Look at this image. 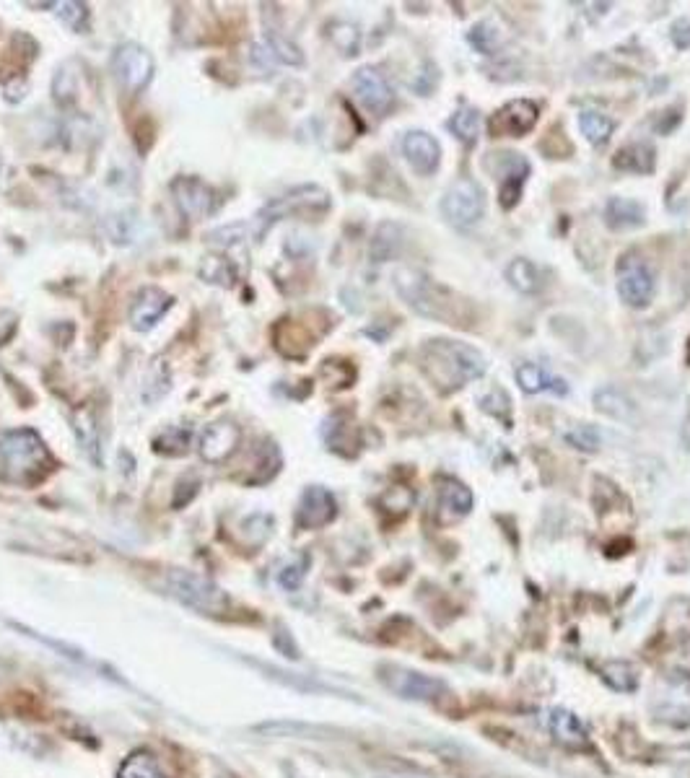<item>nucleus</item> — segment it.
Returning a JSON list of instances; mask_svg holds the SVG:
<instances>
[{
	"mask_svg": "<svg viewBox=\"0 0 690 778\" xmlns=\"http://www.w3.org/2000/svg\"><path fill=\"white\" fill-rule=\"evenodd\" d=\"M548 729L553 740L566 750H584L589 742V734L579 716H574L566 708H553L548 714Z\"/></svg>",
	"mask_w": 690,
	"mask_h": 778,
	"instance_id": "obj_19",
	"label": "nucleus"
},
{
	"mask_svg": "<svg viewBox=\"0 0 690 778\" xmlns=\"http://www.w3.org/2000/svg\"><path fill=\"white\" fill-rule=\"evenodd\" d=\"M413 501H416V496H413V491L405 488V485H395V488H390V491L382 496L384 511H392V514H405V511L413 506Z\"/></svg>",
	"mask_w": 690,
	"mask_h": 778,
	"instance_id": "obj_36",
	"label": "nucleus"
},
{
	"mask_svg": "<svg viewBox=\"0 0 690 778\" xmlns=\"http://www.w3.org/2000/svg\"><path fill=\"white\" fill-rule=\"evenodd\" d=\"M120 778H164V773L159 771V763L151 753L146 750H138V753L130 755L120 768Z\"/></svg>",
	"mask_w": 690,
	"mask_h": 778,
	"instance_id": "obj_28",
	"label": "nucleus"
},
{
	"mask_svg": "<svg viewBox=\"0 0 690 778\" xmlns=\"http://www.w3.org/2000/svg\"><path fill=\"white\" fill-rule=\"evenodd\" d=\"M330 431H335V436H327V444L335 449V452H343V447H356L353 441V428L348 423H338V426H330Z\"/></svg>",
	"mask_w": 690,
	"mask_h": 778,
	"instance_id": "obj_40",
	"label": "nucleus"
},
{
	"mask_svg": "<svg viewBox=\"0 0 690 778\" xmlns=\"http://www.w3.org/2000/svg\"><path fill=\"white\" fill-rule=\"evenodd\" d=\"M436 504H439V522L454 524L470 514V509H473V493H470V488H467L465 483H460V480L441 478Z\"/></svg>",
	"mask_w": 690,
	"mask_h": 778,
	"instance_id": "obj_17",
	"label": "nucleus"
},
{
	"mask_svg": "<svg viewBox=\"0 0 690 778\" xmlns=\"http://www.w3.org/2000/svg\"><path fill=\"white\" fill-rule=\"evenodd\" d=\"M200 275H203L208 283H216V286H231V283L237 281V273H234V265L224 257H208L203 262V268H200Z\"/></svg>",
	"mask_w": 690,
	"mask_h": 778,
	"instance_id": "obj_32",
	"label": "nucleus"
},
{
	"mask_svg": "<svg viewBox=\"0 0 690 778\" xmlns=\"http://www.w3.org/2000/svg\"><path fill=\"white\" fill-rule=\"evenodd\" d=\"M167 587L172 597L185 602L192 610L208 615H221L229 610V597L221 587H216L211 579H205L192 571H169Z\"/></svg>",
	"mask_w": 690,
	"mask_h": 778,
	"instance_id": "obj_5",
	"label": "nucleus"
},
{
	"mask_svg": "<svg viewBox=\"0 0 690 778\" xmlns=\"http://www.w3.org/2000/svg\"><path fill=\"white\" fill-rule=\"evenodd\" d=\"M579 128H582L584 138H587L592 146H600V143H605L607 138H610V133H613V120L602 115V112H597V109H587V112H582V117H579Z\"/></svg>",
	"mask_w": 690,
	"mask_h": 778,
	"instance_id": "obj_26",
	"label": "nucleus"
},
{
	"mask_svg": "<svg viewBox=\"0 0 690 778\" xmlns=\"http://www.w3.org/2000/svg\"><path fill=\"white\" fill-rule=\"evenodd\" d=\"M537 104L530 99H514L504 104L499 112H493L488 120V133L491 138H522L537 125Z\"/></svg>",
	"mask_w": 690,
	"mask_h": 778,
	"instance_id": "obj_11",
	"label": "nucleus"
},
{
	"mask_svg": "<svg viewBox=\"0 0 690 778\" xmlns=\"http://www.w3.org/2000/svg\"><path fill=\"white\" fill-rule=\"evenodd\" d=\"M239 441H242V431L231 421H218L213 426L205 428L203 439H200V457L211 465H221L237 452Z\"/></svg>",
	"mask_w": 690,
	"mask_h": 778,
	"instance_id": "obj_14",
	"label": "nucleus"
},
{
	"mask_svg": "<svg viewBox=\"0 0 690 778\" xmlns=\"http://www.w3.org/2000/svg\"><path fill=\"white\" fill-rule=\"evenodd\" d=\"M618 294L628 307L644 309L654 296V273L639 255H626L618 265Z\"/></svg>",
	"mask_w": 690,
	"mask_h": 778,
	"instance_id": "obj_9",
	"label": "nucleus"
},
{
	"mask_svg": "<svg viewBox=\"0 0 690 778\" xmlns=\"http://www.w3.org/2000/svg\"><path fill=\"white\" fill-rule=\"evenodd\" d=\"M605 221L615 231L639 229L644 226V208L636 200L610 198L605 205Z\"/></svg>",
	"mask_w": 690,
	"mask_h": 778,
	"instance_id": "obj_20",
	"label": "nucleus"
},
{
	"mask_svg": "<svg viewBox=\"0 0 690 778\" xmlns=\"http://www.w3.org/2000/svg\"><path fill=\"white\" fill-rule=\"evenodd\" d=\"M563 441L574 449H582V452H597L600 449V434L597 428L582 426V423H571V426L563 428Z\"/></svg>",
	"mask_w": 690,
	"mask_h": 778,
	"instance_id": "obj_30",
	"label": "nucleus"
},
{
	"mask_svg": "<svg viewBox=\"0 0 690 778\" xmlns=\"http://www.w3.org/2000/svg\"><path fill=\"white\" fill-rule=\"evenodd\" d=\"M403 244V231L397 229L395 224H382L377 229V236L371 242V257L379 262L390 260L397 255V249Z\"/></svg>",
	"mask_w": 690,
	"mask_h": 778,
	"instance_id": "obj_27",
	"label": "nucleus"
},
{
	"mask_svg": "<svg viewBox=\"0 0 690 778\" xmlns=\"http://www.w3.org/2000/svg\"><path fill=\"white\" fill-rule=\"evenodd\" d=\"M449 130H452L460 141L475 143V138H478L480 133V115L473 107H462L460 112L449 120Z\"/></svg>",
	"mask_w": 690,
	"mask_h": 778,
	"instance_id": "obj_31",
	"label": "nucleus"
},
{
	"mask_svg": "<svg viewBox=\"0 0 690 778\" xmlns=\"http://www.w3.org/2000/svg\"><path fill=\"white\" fill-rule=\"evenodd\" d=\"M517 382H519V387H522L524 392H527V395H535V392H540V389H548V387H553V384H556V382L550 384V377H548V374H545V369H543V366H537V364L519 366V369H517Z\"/></svg>",
	"mask_w": 690,
	"mask_h": 778,
	"instance_id": "obj_34",
	"label": "nucleus"
},
{
	"mask_svg": "<svg viewBox=\"0 0 690 778\" xmlns=\"http://www.w3.org/2000/svg\"><path fill=\"white\" fill-rule=\"evenodd\" d=\"M115 76L120 86L130 94H138L151 83L154 78V58L146 47L135 45V42H125L117 47L115 52Z\"/></svg>",
	"mask_w": 690,
	"mask_h": 778,
	"instance_id": "obj_8",
	"label": "nucleus"
},
{
	"mask_svg": "<svg viewBox=\"0 0 690 778\" xmlns=\"http://www.w3.org/2000/svg\"><path fill=\"white\" fill-rule=\"evenodd\" d=\"M382 683L408 701H439L447 693V685L436 677L418 675L403 667H382Z\"/></svg>",
	"mask_w": 690,
	"mask_h": 778,
	"instance_id": "obj_10",
	"label": "nucleus"
},
{
	"mask_svg": "<svg viewBox=\"0 0 690 778\" xmlns=\"http://www.w3.org/2000/svg\"><path fill=\"white\" fill-rule=\"evenodd\" d=\"M307 568H309V555H296L294 561L286 563V566L281 568V574H278V584H281L283 589H288V592H296V589L301 587V581H304V576H307Z\"/></svg>",
	"mask_w": 690,
	"mask_h": 778,
	"instance_id": "obj_35",
	"label": "nucleus"
},
{
	"mask_svg": "<svg viewBox=\"0 0 690 778\" xmlns=\"http://www.w3.org/2000/svg\"><path fill=\"white\" fill-rule=\"evenodd\" d=\"M174 203L190 221H203L216 211V192L198 177H179L172 182Z\"/></svg>",
	"mask_w": 690,
	"mask_h": 778,
	"instance_id": "obj_12",
	"label": "nucleus"
},
{
	"mask_svg": "<svg viewBox=\"0 0 690 778\" xmlns=\"http://www.w3.org/2000/svg\"><path fill=\"white\" fill-rule=\"evenodd\" d=\"M506 281L512 283L519 294H537V291H543L545 286L543 273L537 270L535 262L522 260V257L509 262V268H506Z\"/></svg>",
	"mask_w": 690,
	"mask_h": 778,
	"instance_id": "obj_23",
	"label": "nucleus"
},
{
	"mask_svg": "<svg viewBox=\"0 0 690 778\" xmlns=\"http://www.w3.org/2000/svg\"><path fill=\"white\" fill-rule=\"evenodd\" d=\"M496 39H499V34L493 32L488 24H478L473 32H470V42H473L480 52H491L493 45H496Z\"/></svg>",
	"mask_w": 690,
	"mask_h": 778,
	"instance_id": "obj_39",
	"label": "nucleus"
},
{
	"mask_svg": "<svg viewBox=\"0 0 690 778\" xmlns=\"http://www.w3.org/2000/svg\"><path fill=\"white\" fill-rule=\"evenodd\" d=\"M615 169L631 174H649L654 172V164H657V156H654V148L649 143H631V146H623L615 154L613 159Z\"/></svg>",
	"mask_w": 690,
	"mask_h": 778,
	"instance_id": "obj_21",
	"label": "nucleus"
},
{
	"mask_svg": "<svg viewBox=\"0 0 690 778\" xmlns=\"http://www.w3.org/2000/svg\"><path fill=\"white\" fill-rule=\"evenodd\" d=\"M543 151L545 154H550L553 159H563L566 154H571V143L566 141V138H561V133L558 130H553V133L548 135L543 141Z\"/></svg>",
	"mask_w": 690,
	"mask_h": 778,
	"instance_id": "obj_41",
	"label": "nucleus"
},
{
	"mask_svg": "<svg viewBox=\"0 0 690 778\" xmlns=\"http://www.w3.org/2000/svg\"><path fill=\"white\" fill-rule=\"evenodd\" d=\"M73 428H76L78 444L86 452L94 465L102 462V447H99V428H96V418L91 415V410H78L76 418H73Z\"/></svg>",
	"mask_w": 690,
	"mask_h": 778,
	"instance_id": "obj_24",
	"label": "nucleus"
},
{
	"mask_svg": "<svg viewBox=\"0 0 690 778\" xmlns=\"http://www.w3.org/2000/svg\"><path fill=\"white\" fill-rule=\"evenodd\" d=\"M265 50H268V55L273 60H278V63L283 65H301L304 63V55H301L299 47L294 45V42H288L286 37H281V34H275V32H268V37H265Z\"/></svg>",
	"mask_w": 690,
	"mask_h": 778,
	"instance_id": "obj_29",
	"label": "nucleus"
},
{
	"mask_svg": "<svg viewBox=\"0 0 690 778\" xmlns=\"http://www.w3.org/2000/svg\"><path fill=\"white\" fill-rule=\"evenodd\" d=\"M483 166L501 182V208H506V211L514 208L519 203L527 174H530L527 159L514 154V151H493V154L486 156Z\"/></svg>",
	"mask_w": 690,
	"mask_h": 778,
	"instance_id": "obj_7",
	"label": "nucleus"
},
{
	"mask_svg": "<svg viewBox=\"0 0 690 778\" xmlns=\"http://www.w3.org/2000/svg\"><path fill=\"white\" fill-rule=\"evenodd\" d=\"M602 677L610 688L620 690V693L636 690V685H639V672L631 662H607L602 667Z\"/></svg>",
	"mask_w": 690,
	"mask_h": 778,
	"instance_id": "obj_25",
	"label": "nucleus"
},
{
	"mask_svg": "<svg viewBox=\"0 0 690 778\" xmlns=\"http://www.w3.org/2000/svg\"><path fill=\"white\" fill-rule=\"evenodd\" d=\"M395 288L397 294L405 299V304H408L413 312L421 314V317L439 319V322H447V325L454 327H473V304H470L465 296L454 294L452 288L431 281L429 275L421 273V270H397Z\"/></svg>",
	"mask_w": 690,
	"mask_h": 778,
	"instance_id": "obj_1",
	"label": "nucleus"
},
{
	"mask_svg": "<svg viewBox=\"0 0 690 778\" xmlns=\"http://www.w3.org/2000/svg\"><path fill=\"white\" fill-rule=\"evenodd\" d=\"M169 307H172V296L164 294L161 288L146 286L138 291L133 307H130V325L138 332L154 330L159 319L169 312Z\"/></svg>",
	"mask_w": 690,
	"mask_h": 778,
	"instance_id": "obj_16",
	"label": "nucleus"
},
{
	"mask_svg": "<svg viewBox=\"0 0 690 778\" xmlns=\"http://www.w3.org/2000/svg\"><path fill=\"white\" fill-rule=\"evenodd\" d=\"M421 369L441 395H452L467 382L483 377L486 358L457 340H429L421 348Z\"/></svg>",
	"mask_w": 690,
	"mask_h": 778,
	"instance_id": "obj_2",
	"label": "nucleus"
},
{
	"mask_svg": "<svg viewBox=\"0 0 690 778\" xmlns=\"http://www.w3.org/2000/svg\"><path fill=\"white\" fill-rule=\"evenodd\" d=\"M483 211H486L483 190L473 179H457L447 190L444 200H441V213L457 229H467V226L478 224Z\"/></svg>",
	"mask_w": 690,
	"mask_h": 778,
	"instance_id": "obj_6",
	"label": "nucleus"
},
{
	"mask_svg": "<svg viewBox=\"0 0 690 778\" xmlns=\"http://www.w3.org/2000/svg\"><path fill=\"white\" fill-rule=\"evenodd\" d=\"M595 408L600 410L602 415H607V418H615V421H623V423H633L636 418H639L636 405H633L620 389H613V387L600 389V392H597Z\"/></svg>",
	"mask_w": 690,
	"mask_h": 778,
	"instance_id": "obj_22",
	"label": "nucleus"
},
{
	"mask_svg": "<svg viewBox=\"0 0 690 778\" xmlns=\"http://www.w3.org/2000/svg\"><path fill=\"white\" fill-rule=\"evenodd\" d=\"M330 39L343 55H356L358 47H361V32L348 21H338V24L330 26Z\"/></svg>",
	"mask_w": 690,
	"mask_h": 778,
	"instance_id": "obj_33",
	"label": "nucleus"
},
{
	"mask_svg": "<svg viewBox=\"0 0 690 778\" xmlns=\"http://www.w3.org/2000/svg\"><path fill=\"white\" fill-rule=\"evenodd\" d=\"M353 86L358 91V99L364 102V107L374 115H384L390 112V107L395 104V91L387 83V78L377 71V68H361V71L353 76Z\"/></svg>",
	"mask_w": 690,
	"mask_h": 778,
	"instance_id": "obj_13",
	"label": "nucleus"
},
{
	"mask_svg": "<svg viewBox=\"0 0 690 778\" xmlns=\"http://www.w3.org/2000/svg\"><path fill=\"white\" fill-rule=\"evenodd\" d=\"M672 42H675V47L678 50H688L690 47V19H680L672 24V32H670Z\"/></svg>",
	"mask_w": 690,
	"mask_h": 778,
	"instance_id": "obj_43",
	"label": "nucleus"
},
{
	"mask_svg": "<svg viewBox=\"0 0 690 778\" xmlns=\"http://www.w3.org/2000/svg\"><path fill=\"white\" fill-rule=\"evenodd\" d=\"M0 460L13 483L34 485L52 470V457L32 428L8 431L0 439Z\"/></svg>",
	"mask_w": 690,
	"mask_h": 778,
	"instance_id": "obj_3",
	"label": "nucleus"
},
{
	"mask_svg": "<svg viewBox=\"0 0 690 778\" xmlns=\"http://www.w3.org/2000/svg\"><path fill=\"white\" fill-rule=\"evenodd\" d=\"M58 13H60V19H63L65 24L71 26V29H76V32L86 29V21H89V11H86L84 3H60Z\"/></svg>",
	"mask_w": 690,
	"mask_h": 778,
	"instance_id": "obj_38",
	"label": "nucleus"
},
{
	"mask_svg": "<svg viewBox=\"0 0 690 778\" xmlns=\"http://www.w3.org/2000/svg\"><path fill=\"white\" fill-rule=\"evenodd\" d=\"M187 444H190V431H185V428H174V431H169L167 436H164V452H169V447L172 449V454H182L187 452Z\"/></svg>",
	"mask_w": 690,
	"mask_h": 778,
	"instance_id": "obj_42",
	"label": "nucleus"
},
{
	"mask_svg": "<svg viewBox=\"0 0 690 778\" xmlns=\"http://www.w3.org/2000/svg\"><path fill=\"white\" fill-rule=\"evenodd\" d=\"M327 208H330V195L322 187H299V190L288 192L283 198H275L273 203L265 205L250 224V234L252 239H260L281 218L294 216V213H325Z\"/></svg>",
	"mask_w": 690,
	"mask_h": 778,
	"instance_id": "obj_4",
	"label": "nucleus"
},
{
	"mask_svg": "<svg viewBox=\"0 0 690 778\" xmlns=\"http://www.w3.org/2000/svg\"><path fill=\"white\" fill-rule=\"evenodd\" d=\"M483 410L491 415H496L499 421H506V426L512 423V402H509V395L506 392H501V389H493L491 395L483 397Z\"/></svg>",
	"mask_w": 690,
	"mask_h": 778,
	"instance_id": "obj_37",
	"label": "nucleus"
},
{
	"mask_svg": "<svg viewBox=\"0 0 690 778\" xmlns=\"http://www.w3.org/2000/svg\"><path fill=\"white\" fill-rule=\"evenodd\" d=\"M403 154L408 164L416 169L418 174H434L439 169L441 148L436 143L434 135L423 133V130H410L403 138Z\"/></svg>",
	"mask_w": 690,
	"mask_h": 778,
	"instance_id": "obj_18",
	"label": "nucleus"
},
{
	"mask_svg": "<svg viewBox=\"0 0 690 778\" xmlns=\"http://www.w3.org/2000/svg\"><path fill=\"white\" fill-rule=\"evenodd\" d=\"M338 514V504H335V496L322 485H312L304 491L299 504V527L304 530H320L325 524H330Z\"/></svg>",
	"mask_w": 690,
	"mask_h": 778,
	"instance_id": "obj_15",
	"label": "nucleus"
}]
</instances>
